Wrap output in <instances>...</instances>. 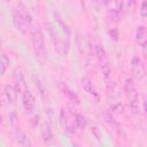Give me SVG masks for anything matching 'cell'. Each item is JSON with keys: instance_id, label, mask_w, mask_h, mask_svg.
Returning a JSON list of instances; mask_svg holds the SVG:
<instances>
[{"instance_id": "6da1fadb", "label": "cell", "mask_w": 147, "mask_h": 147, "mask_svg": "<svg viewBox=\"0 0 147 147\" xmlns=\"http://www.w3.org/2000/svg\"><path fill=\"white\" fill-rule=\"evenodd\" d=\"M47 31H48V34H49L51 40L53 42L54 49L62 56L67 55L68 52H69V41H68V39H63L61 37V34L59 33V31L51 23H47Z\"/></svg>"}, {"instance_id": "7a4b0ae2", "label": "cell", "mask_w": 147, "mask_h": 147, "mask_svg": "<svg viewBox=\"0 0 147 147\" xmlns=\"http://www.w3.org/2000/svg\"><path fill=\"white\" fill-rule=\"evenodd\" d=\"M31 32V40L33 45V49L38 57L44 59L46 56V47H45V40L44 34L38 25H32L30 29Z\"/></svg>"}, {"instance_id": "3957f363", "label": "cell", "mask_w": 147, "mask_h": 147, "mask_svg": "<svg viewBox=\"0 0 147 147\" xmlns=\"http://www.w3.org/2000/svg\"><path fill=\"white\" fill-rule=\"evenodd\" d=\"M124 92L126 94V98L130 101V108L132 110L133 114H137L139 110V106H138V91L136 88V84H134V79L132 77H129L125 79L124 83Z\"/></svg>"}, {"instance_id": "277c9868", "label": "cell", "mask_w": 147, "mask_h": 147, "mask_svg": "<svg viewBox=\"0 0 147 147\" xmlns=\"http://www.w3.org/2000/svg\"><path fill=\"white\" fill-rule=\"evenodd\" d=\"M130 70H131V74H132V78L136 79V80H142L147 75L145 64H144L142 60L139 56H133L131 59Z\"/></svg>"}, {"instance_id": "5b68a950", "label": "cell", "mask_w": 147, "mask_h": 147, "mask_svg": "<svg viewBox=\"0 0 147 147\" xmlns=\"http://www.w3.org/2000/svg\"><path fill=\"white\" fill-rule=\"evenodd\" d=\"M60 116H61V121H62V124H63L64 129L70 133H75L76 129H77V125H76V122H75V115L69 113L67 109L62 108Z\"/></svg>"}, {"instance_id": "8992f818", "label": "cell", "mask_w": 147, "mask_h": 147, "mask_svg": "<svg viewBox=\"0 0 147 147\" xmlns=\"http://www.w3.org/2000/svg\"><path fill=\"white\" fill-rule=\"evenodd\" d=\"M22 103L28 114L33 113V110L36 108V99H34V95L32 94V92L28 88L23 90V92H22Z\"/></svg>"}, {"instance_id": "52a82bcc", "label": "cell", "mask_w": 147, "mask_h": 147, "mask_svg": "<svg viewBox=\"0 0 147 147\" xmlns=\"http://www.w3.org/2000/svg\"><path fill=\"white\" fill-rule=\"evenodd\" d=\"M57 86H59V90L61 91V93H62L69 101H71L72 103H76V105L79 103V98H78V95L76 94V92L72 91L65 83L60 82V83L57 84Z\"/></svg>"}, {"instance_id": "ba28073f", "label": "cell", "mask_w": 147, "mask_h": 147, "mask_svg": "<svg viewBox=\"0 0 147 147\" xmlns=\"http://www.w3.org/2000/svg\"><path fill=\"white\" fill-rule=\"evenodd\" d=\"M14 134H15V140L20 146H22V147H32V141H31L30 137L21 127L15 129Z\"/></svg>"}, {"instance_id": "9c48e42d", "label": "cell", "mask_w": 147, "mask_h": 147, "mask_svg": "<svg viewBox=\"0 0 147 147\" xmlns=\"http://www.w3.org/2000/svg\"><path fill=\"white\" fill-rule=\"evenodd\" d=\"M40 134L42 138V141L46 145H52L54 142V136H53V131L49 126L48 123H42L40 126Z\"/></svg>"}, {"instance_id": "30bf717a", "label": "cell", "mask_w": 147, "mask_h": 147, "mask_svg": "<svg viewBox=\"0 0 147 147\" xmlns=\"http://www.w3.org/2000/svg\"><path fill=\"white\" fill-rule=\"evenodd\" d=\"M80 84H82V87L84 88L85 92H87L88 94L98 98V92H96V90H95V87H94V85H93V83H92L90 77H86V76L83 77L82 80H80Z\"/></svg>"}, {"instance_id": "8fae6325", "label": "cell", "mask_w": 147, "mask_h": 147, "mask_svg": "<svg viewBox=\"0 0 147 147\" xmlns=\"http://www.w3.org/2000/svg\"><path fill=\"white\" fill-rule=\"evenodd\" d=\"M17 93H18V88L15 85H9L7 84L5 86V95L7 98V100L9 102H15L17 99Z\"/></svg>"}, {"instance_id": "7c38bea8", "label": "cell", "mask_w": 147, "mask_h": 147, "mask_svg": "<svg viewBox=\"0 0 147 147\" xmlns=\"http://www.w3.org/2000/svg\"><path fill=\"white\" fill-rule=\"evenodd\" d=\"M134 39L141 46L146 40H147V29L144 25H140L137 28L136 30V34H134Z\"/></svg>"}, {"instance_id": "4fadbf2b", "label": "cell", "mask_w": 147, "mask_h": 147, "mask_svg": "<svg viewBox=\"0 0 147 147\" xmlns=\"http://www.w3.org/2000/svg\"><path fill=\"white\" fill-rule=\"evenodd\" d=\"M76 42H77V47L79 49L80 53H86L87 48H88V42L85 39L84 36H82L80 33H77V38H76Z\"/></svg>"}, {"instance_id": "5bb4252c", "label": "cell", "mask_w": 147, "mask_h": 147, "mask_svg": "<svg viewBox=\"0 0 147 147\" xmlns=\"http://www.w3.org/2000/svg\"><path fill=\"white\" fill-rule=\"evenodd\" d=\"M94 53H95V55L98 56V59H99L101 62H102V61H107V53H106V51H105V48H103L102 45L96 44V45L94 46Z\"/></svg>"}, {"instance_id": "9a60e30c", "label": "cell", "mask_w": 147, "mask_h": 147, "mask_svg": "<svg viewBox=\"0 0 147 147\" xmlns=\"http://www.w3.org/2000/svg\"><path fill=\"white\" fill-rule=\"evenodd\" d=\"M54 16H55V18H56V21H57L59 25L61 26V29H62V30L64 31V33H65V34L69 37V36L71 34V29H70V28H69V26H68V25H67V24H65V23L62 21V18L59 16V14H57V13H54Z\"/></svg>"}, {"instance_id": "2e32d148", "label": "cell", "mask_w": 147, "mask_h": 147, "mask_svg": "<svg viewBox=\"0 0 147 147\" xmlns=\"http://www.w3.org/2000/svg\"><path fill=\"white\" fill-rule=\"evenodd\" d=\"M74 115H75V122H76L77 127L84 129V127L86 126V124H87L86 118H85L83 115H80V114H74Z\"/></svg>"}, {"instance_id": "e0dca14e", "label": "cell", "mask_w": 147, "mask_h": 147, "mask_svg": "<svg viewBox=\"0 0 147 147\" xmlns=\"http://www.w3.org/2000/svg\"><path fill=\"white\" fill-rule=\"evenodd\" d=\"M122 13L123 11H119V10L108 9V15L111 18V21H114V22H118V21L122 20Z\"/></svg>"}, {"instance_id": "ac0fdd59", "label": "cell", "mask_w": 147, "mask_h": 147, "mask_svg": "<svg viewBox=\"0 0 147 147\" xmlns=\"http://www.w3.org/2000/svg\"><path fill=\"white\" fill-rule=\"evenodd\" d=\"M8 65H9V59L7 57V55L5 53H2V55H1V75H5Z\"/></svg>"}, {"instance_id": "d6986e66", "label": "cell", "mask_w": 147, "mask_h": 147, "mask_svg": "<svg viewBox=\"0 0 147 147\" xmlns=\"http://www.w3.org/2000/svg\"><path fill=\"white\" fill-rule=\"evenodd\" d=\"M139 14L141 17L147 18V1H142L140 3V8H139Z\"/></svg>"}, {"instance_id": "ffe728a7", "label": "cell", "mask_w": 147, "mask_h": 147, "mask_svg": "<svg viewBox=\"0 0 147 147\" xmlns=\"http://www.w3.org/2000/svg\"><path fill=\"white\" fill-rule=\"evenodd\" d=\"M109 36L111 37L113 40H118V37H119V33H118V30L117 29H111L109 30Z\"/></svg>"}, {"instance_id": "44dd1931", "label": "cell", "mask_w": 147, "mask_h": 147, "mask_svg": "<svg viewBox=\"0 0 147 147\" xmlns=\"http://www.w3.org/2000/svg\"><path fill=\"white\" fill-rule=\"evenodd\" d=\"M141 48H142V52H144V55H145V57H146V60H147V40L141 45Z\"/></svg>"}, {"instance_id": "7402d4cb", "label": "cell", "mask_w": 147, "mask_h": 147, "mask_svg": "<svg viewBox=\"0 0 147 147\" xmlns=\"http://www.w3.org/2000/svg\"><path fill=\"white\" fill-rule=\"evenodd\" d=\"M142 107H144V110H145V113H146V115H147V100H145V101H144Z\"/></svg>"}]
</instances>
